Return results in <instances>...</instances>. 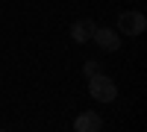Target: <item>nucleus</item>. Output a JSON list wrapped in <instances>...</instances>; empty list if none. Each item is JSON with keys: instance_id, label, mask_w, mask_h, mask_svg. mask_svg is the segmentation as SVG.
I'll return each instance as SVG.
<instances>
[{"instance_id": "f03ea898", "label": "nucleus", "mask_w": 147, "mask_h": 132, "mask_svg": "<svg viewBox=\"0 0 147 132\" xmlns=\"http://www.w3.org/2000/svg\"><path fill=\"white\" fill-rule=\"evenodd\" d=\"M118 29L124 35H141L147 29V18L141 12H124V15L118 18Z\"/></svg>"}, {"instance_id": "7ed1b4c3", "label": "nucleus", "mask_w": 147, "mask_h": 132, "mask_svg": "<svg viewBox=\"0 0 147 132\" xmlns=\"http://www.w3.org/2000/svg\"><path fill=\"white\" fill-rule=\"evenodd\" d=\"M74 129L77 132H100L103 129V117L97 112H82L77 121H74Z\"/></svg>"}, {"instance_id": "f257e3e1", "label": "nucleus", "mask_w": 147, "mask_h": 132, "mask_svg": "<svg viewBox=\"0 0 147 132\" xmlns=\"http://www.w3.org/2000/svg\"><path fill=\"white\" fill-rule=\"evenodd\" d=\"M88 94L100 103H112L118 97V85L106 74H94V76H88Z\"/></svg>"}, {"instance_id": "39448f33", "label": "nucleus", "mask_w": 147, "mask_h": 132, "mask_svg": "<svg viewBox=\"0 0 147 132\" xmlns=\"http://www.w3.org/2000/svg\"><path fill=\"white\" fill-rule=\"evenodd\" d=\"M94 29H97V23H94L91 18H82V21H77V23L71 27V38L80 41V44H85V41H91Z\"/></svg>"}, {"instance_id": "423d86ee", "label": "nucleus", "mask_w": 147, "mask_h": 132, "mask_svg": "<svg viewBox=\"0 0 147 132\" xmlns=\"http://www.w3.org/2000/svg\"><path fill=\"white\" fill-rule=\"evenodd\" d=\"M82 70H85V76L100 74V62H94V59H91V62H85V65H82Z\"/></svg>"}, {"instance_id": "20e7f679", "label": "nucleus", "mask_w": 147, "mask_h": 132, "mask_svg": "<svg viewBox=\"0 0 147 132\" xmlns=\"http://www.w3.org/2000/svg\"><path fill=\"white\" fill-rule=\"evenodd\" d=\"M91 41H97V44H100L103 50H109V53H115L118 47H121V38H118V32H115V29H103V27H97V29H94Z\"/></svg>"}]
</instances>
